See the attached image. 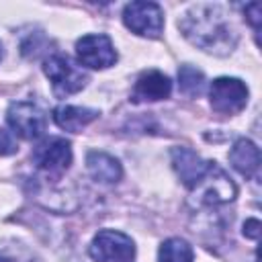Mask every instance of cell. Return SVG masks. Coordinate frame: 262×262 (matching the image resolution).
Here are the masks:
<instances>
[{
  "label": "cell",
  "instance_id": "cell-1",
  "mask_svg": "<svg viewBox=\"0 0 262 262\" xmlns=\"http://www.w3.org/2000/svg\"><path fill=\"white\" fill-rule=\"evenodd\" d=\"M178 27L182 35L196 47L213 55H227L235 47L237 35L227 23L223 10L213 4L192 6L180 20Z\"/></svg>",
  "mask_w": 262,
  "mask_h": 262
},
{
  "label": "cell",
  "instance_id": "cell-2",
  "mask_svg": "<svg viewBox=\"0 0 262 262\" xmlns=\"http://www.w3.org/2000/svg\"><path fill=\"white\" fill-rule=\"evenodd\" d=\"M190 190H192V201L196 205H203V207H215V205L231 203L237 194L233 180L213 162H211L209 170L203 174V178Z\"/></svg>",
  "mask_w": 262,
  "mask_h": 262
},
{
  "label": "cell",
  "instance_id": "cell-3",
  "mask_svg": "<svg viewBox=\"0 0 262 262\" xmlns=\"http://www.w3.org/2000/svg\"><path fill=\"white\" fill-rule=\"evenodd\" d=\"M43 72L51 80V86L57 96H68L82 90L88 80L86 72H82V68H78L70 57L63 55L47 57L43 63Z\"/></svg>",
  "mask_w": 262,
  "mask_h": 262
},
{
  "label": "cell",
  "instance_id": "cell-4",
  "mask_svg": "<svg viewBox=\"0 0 262 262\" xmlns=\"http://www.w3.org/2000/svg\"><path fill=\"white\" fill-rule=\"evenodd\" d=\"M88 254L96 262H131L135 256V244L121 231L102 229L94 235Z\"/></svg>",
  "mask_w": 262,
  "mask_h": 262
},
{
  "label": "cell",
  "instance_id": "cell-5",
  "mask_svg": "<svg viewBox=\"0 0 262 262\" xmlns=\"http://www.w3.org/2000/svg\"><path fill=\"white\" fill-rule=\"evenodd\" d=\"M123 23L135 35L156 39L164 29V12L156 2H129L123 8Z\"/></svg>",
  "mask_w": 262,
  "mask_h": 262
},
{
  "label": "cell",
  "instance_id": "cell-6",
  "mask_svg": "<svg viewBox=\"0 0 262 262\" xmlns=\"http://www.w3.org/2000/svg\"><path fill=\"white\" fill-rule=\"evenodd\" d=\"M6 121H8L10 129L23 139L41 137L45 131V125H47L45 113L35 102H27V100L12 102L6 111Z\"/></svg>",
  "mask_w": 262,
  "mask_h": 262
},
{
  "label": "cell",
  "instance_id": "cell-7",
  "mask_svg": "<svg viewBox=\"0 0 262 262\" xmlns=\"http://www.w3.org/2000/svg\"><path fill=\"white\" fill-rule=\"evenodd\" d=\"M31 158L41 172L59 176L72 164V147H70V141H66L63 137H49L33 149Z\"/></svg>",
  "mask_w": 262,
  "mask_h": 262
},
{
  "label": "cell",
  "instance_id": "cell-8",
  "mask_svg": "<svg viewBox=\"0 0 262 262\" xmlns=\"http://www.w3.org/2000/svg\"><path fill=\"white\" fill-rule=\"evenodd\" d=\"M211 106L221 115H235L248 102V88L237 78H217L209 88Z\"/></svg>",
  "mask_w": 262,
  "mask_h": 262
},
{
  "label": "cell",
  "instance_id": "cell-9",
  "mask_svg": "<svg viewBox=\"0 0 262 262\" xmlns=\"http://www.w3.org/2000/svg\"><path fill=\"white\" fill-rule=\"evenodd\" d=\"M76 53H78V59H80L84 66L94 68V70L111 68V66L117 61L115 45H113V41H111L106 35H102V33L84 35L82 39H78V43H76Z\"/></svg>",
  "mask_w": 262,
  "mask_h": 262
},
{
  "label": "cell",
  "instance_id": "cell-10",
  "mask_svg": "<svg viewBox=\"0 0 262 262\" xmlns=\"http://www.w3.org/2000/svg\"><path fill=\"white\" fill-rule=\"evenodd\" d=\"M170 156H172V166L176 174L188 188H192L211 166V162H205L196 151L188 147H174Z\"/></svg>",
  "mask_w": 262,
  "mask_h": 262
},
{
  "label": "cell",
  "instance_id": "cell-11",
  "mask_svg": "<svg viewBox=\"0 0 262 262\" xmlns=\"http://www.w3.org/2000/svg\"><path fill=\"white\" fill-rule=\"evenodd\" d=\"M170 92H172L170 78L158 70L143 72L133 86V98L135 100H162V98H168Z\"/></svg>",
  "mask_w": 262,
  "mask_h": 262
},
{
  "label": "cell",
  "instance_id": "cell-12",
  "mask_svg": "<svg viewBox=\"0 0 262 262\" xmlns=\"http://www.w3.org/2000/svg\"><path fill=\"white\" fill-rule=\"evenodd\" d=\"M86 168L96 182H104V184H113L123 176L119 160L104 151H90L86 156Z\"/></svg>",
  "mask_w": 262,
  "mask_h": 262
},
{
  "label": "cell",
  "instance_id": "cell-13",
  "mask_svg": "<svg viewBox=\"0 0 262 262\" xmlns=\"http://www.w3.org/2000/svg\"><path fill=\"white\" fill-rule=\"evenodd\" d=\"M98 117V111L94 108H86V106H72V104H59L53 111V121L57 123V127L72 131V133H80L88 123H92Z\"/></svg>",
  "mask_w": 262,
  "mask_h": 262
},
{
  "label": "cell",
  "instance_id": "cell-14",
  "mask_svg": "<svg viewBox=\"0 0 262 262\" xmlns=\"http://www.w3.org/2000/svg\"><path fill=\"white\" fill-rule=\"evenodd\" d=\"M229 162L239 174L254 176L260 168V149L250 139H237L229 151Z\"/></svg>",
  "mask_w": 262,
  "mask_h": 262
},
{
  "label": "cell",
  "instance_id": "cell-15",
  "mask_svg": "<svg viewBox=\"0 0 262 262\" xmlns=\"http://www.w3.org/2000/svg\"><path fill=\"white\" fill-rule=\"evenodd\" d=\"M158 262H192V248L180 237H170L160 246Z\"/></svg>",
  "mask_w": 262,
  "mask_h": 262
},
{
  "label": "cell",
  "instance_id": "cell-16",
  "mask_svg": "<svg viewBox=\"0 0 262 262\" xmlns=\"http://www.w3.org/2000/svg\"><path fill=\"white\" fill-rule=\"evenodd\" d=\"M178 86L180 92L186 96H199L205 88V76L201 70L192 68V66H182L178 70Z\"/></svg>",
  "mask_w": 262,
  "mask_h": 262
},
{
  "label": "cell",
  "instance_id": "cell-17",
  "mask_svg": "<svg viewBox=\"0 0 262 262\" xmlns=\"http://www.w3.org/2000/svg\"><path fill=\"white\" fill-rule=\"evenodd\" d=\"M0 262H37V258L27 246L18 242H8L0 246Z\"/></svg>",
  "mask_w": 262,
  "mask_h": 262
},
{
  "label": "cell",
  "instance_id": "cell-18",
  "mask_svg": "<svg viewBox=\"0 0 262 262\" xmlns=\"http://www.w3.org/2000/svg\"><path fill=\"white\" fill-rule=\"evenodd\" d=\"M18 147H16V141L14 137L10 135V131L6 129H0V156H10L14 154Z\"/></svg>",
  "mask_w": 262,
  "mask_h": 262
},
{
  "label": "cell",
  "instance_id": "cell-19",
  "mask_svg": "<svg viewBox=\"0 0 262 262\" xmlns=\"http://www.w3.org/2000/svg\"><path fill=\"white\" fill-rule=\"evenodd\" d=\"M244 12H246L250 25L254 27V31H258V29H260V4H258V2H252V4H248V6L244 8Z\"/></svg>",
  "mask_w": 262,
  "mask_h": 262
},
{
  "label": "cell",
  "instance_id": "cell-20",
  "mask_svg": "<svg viewBox=\"0 0 262 262\" xmlns=\"http://www.w3.org/2000/svg\"><path fill=\"white\" fill-rule=\"evenodd\" d=\"M260 221L258 219H248L246 223H244V235L246 237H252V239H258V235H260Z\"/></svg>",
  "mask_w": 262,
  "mask_h": 262
}]
</instances>
